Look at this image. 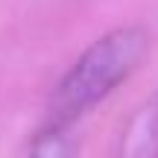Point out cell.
Masks as SVG:
<instances>
[{
	"label": "cell",
	"mask_w": 158,
	"mask_h": 158,
	"mask_svg": "<svg viewBox=\"0 0 158 158\" xmlns=\"http://www.w3.org/2000/svg\"><path fill=\"white\" fill-rule=\"evenodd\" d=\"M147 50L149 35L141 27H120L94 41L59 82L50 100V123L70 126L85 111H91L135 73Z\"/></svg>",
	"instance_id": "1"
},
{
	"label": "cell",
	"mask_w": 158,
	"mask_h": 158,
	"mask_svg": "<svg viewBox=\"0 0 158 158\" xmlns=\"http://www.w3.org/2000/svg\"><path fill=\"white\" fill-rule=\"evenodd\" d=\"M114 158H158V100L141 106L132 114Z\"/></svg>",
	"instance_id": "2"
},
{
	"label": "cell",
	"mask_w": 158,
	"mask_h": 158,
	"mask_svg": "<svg viewBox=\"0 0 158 158\" xmlns=\"http://www.w3.org/2000/svg\"><path fill=\"white\" fill-rule=\"evenodd\" d=\"M27 158H76V141L70 138L68 126L47 123L35 135Z\"/></svg>",
	"instance_id": "3"
}]
</instances>
